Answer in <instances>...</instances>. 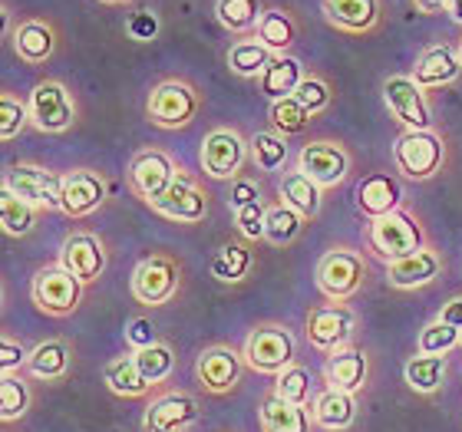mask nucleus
<instances>
[{
  "label": "nucleus",
  "mask_w": 462,
  "mask_h": 432,
  "mask_svg": "<svg viewBox=\"0 0 462 432\" xmlns=\"http://www.w3.org/2000/svg\"><path fill=\"white\" fill-rule=\"evenodd\" d=\"M354 334V314L344 304H324L308 314V340L318 350H340Z\"/></svg>",
  "instance_id": "2eb2a0df"
},
{
  "label": "nucleus",
  "mask_w": 462,
  "mask_h": 432,
  "mask_svg": "<svg viewBox=\"0 0 462 432\" xmlns=\"http://www.w3.org/2000/svg\"><path fill=\"white\" fill-rule=\"evenodd\" d=\"M383 99L390 113L406 125V129H430V106L423 99V87L413 77H390L383 83Z\"/></svg>",
  "instance_id": "ddd939ff"
},
{
  "label": "nucleus",
  "mask_w": 462,
  "mask_h": 432,
  "mask_svg": "<svg viewBox=\"0 0 462 432\" xmlns=\"http://www.w3.org/2000/svg\"><path fill=\"white\" fill-rule=\"evenodd\" d=\"M14 50H17L20 60H27V63H47L53 57V50H57V33L53 27L47 23H40V20H27V23H20L14 30Z\"/></svg>",
  "instance_id": "a878e982"
},
{
  "label": "nucleus",
  "mask_w": 462,
  "mask_h": 432,
  "mask_svg": "<svg viewBox=\"0 0 462 432\" xmlns=\"http://www.w3.org/2000/svg\"><path fill=\"white\" fill-rule=\"evenodd\" d=\"M135 363H139V370H143L145 380L155 386L172 373L175 354H172V346L169 344H152V346H145V350H135Z\"/></svg>",
  "instance_id": "ea45409f"
},
{
  "label": "nucleus",
  "mask_w": 462,
  "mask_h": 432,
  "mask_svg": "<svg viewBox=\"0 0 462 432\" xmlns=\"http://www.w3.org/2000/svg\"><path fill=\"white\" fill-rule=\"evenodd\" d=\"M63 212L69 218H83V215L97 212L106 202V182L89 169H73L63 175Z\"/></svg>",
  "instance_id": "f3484780"
},
{
  "label": "nucleus",
  "mask_w": 462,
  "mask_h": 432,
  "mask_svg": "<svg viewBox=\"0 0 462 432\" xmlns=\"http://www.w3.org/2000/svg\"><path fill=\"white\" fill-rule=\"evenodd\" d=\"M258 40L274 53H284V50L294 43V23L284 10H264V17L258 20Z\"/></svg>",
  "instance_id": "c9c22d12"
},
{
  "label": "nucleus",
  "mask_w": 462,
  "mask_h": 432,
  "mask_svg": "<svg viewBox=\"0 0 462 432\" xmlns=\"http://www.w3.org/2000/svg\"><path fill=\"white\" fill-rule=\"evenodd\" d=\"M459 73H462V63L453 47L423 50L413 67V79L420 87H443V83H453Z\"/></svg>",
  "instance_id": "b1692460"
},
{
  "label": "nucleus",
  "mask_w": 462,
  "mask_h": 432,
  "mask_svg": "<svg viewBox=\"0 0 462 432\" xmlns=\"http://www.w3.org/2000/svg\"><path fill=\"white\" fill-rule=\"evenodd\" d=\"M199 419V403L189 393H165L145 409V432H185Z\"/></svg>",
  "instance_id": "a211bd4d"
},
{
  "label": "nucleus",
  "mask_w": 462,
  "mask_h": 432,
  "mask_svg": "<svg viewBox=\"0 0 462 432\" xmlns=\"http://www.w3.org/2000/svg\"><path fill=\"white\" fill-rule=\"evenodd\" d=\"M271 50L261 43V40H238L235 47L228 50V67L231 73L238 77H261L271 63Z\"/></svg>",
  "instance_id": "72a5a7b5"
},
{
  "label": "nucleus",
  "mask_w": 462,
  "mask_h": 432,
  "mask_svg": "<svg viewBox=\"0 0 462 432\" xmlns=\"http://www.w3.org/2000/svg\"><path fill=\"white\" fill-rule=\"evenodd\" d=\"M0 221H4V234L23 238V234H30L33 225H37V208L30 202H23V198H17V195L4 185V192H0Z\"/></svg>",
  "instance_id": "473e14b6"
},
{
  "label": "nucleus",
  "mask_w": 462,
  "mask_h": 432,
  "mask_svg": "<svg viewBox=\"0 0 462 432\" xmlns=\"http://www.w3.org/2000/svg\"><path fill=\"white\" fill-rule=\"evenodd\" d=\"M294 354H298V344H294V336H291L288 326L261 324L248 334L245 354L241 356H245V363H248L251 370L278 376V373H284L288 366H294Z\"/></svg>",
  "instance_id": "f03ea898"
},
{
  "label": "nucleus",
  "mask_w": 462,
  "mask_h": 432,
  "mask_svg": "<svg viewBox=\"0 0 462 432\" xmlns=\"http://www.w3.org/2000/svg\"><path fill=\"white\" fill-rule=\"evenodd\" d=\"M60 264L79 278L83 284L87 280H97L106 268V248H103V241L97 234H87V231H79V234H69L63 241V248H60Z\"/></svg>",
  "instance_id": "dca6fc26"
},
{
  "label": "nucleus",
  "mask_w": 462,
  "mask_h": 432,
  "mask_svg": "<svg viewBox=\"0 0 462 432\" xmlns=\"http://www.w3.org/2000/svg\"><path fill=\"white\" fill-rule=\"evenodd\" d=\"M456 53H459V63H462V40H459V47H456Z\"/></svg>",
  "instance_id": "13d9d810"
},
{
  "label": "nucleus",
  "mask_w": 462,
  "mask_h": 432,
  "mask_svg": "<svg viewBox=\"0 0 462 432\" xmlns=\"http://www.w3.org/2000/svg\"><path fill=\"white\" fill-rule=\"evenodd\" d=\"M175 288H179V264L172 258L155 254L133 271V294L139 304H149V308L165 304L175 294Z\"/></svg>",
  "instance_id": "9b49d317"
},
{
  "label": "nucleus",
  "mask_w": 462,
  "mask_h": 432,
  "mask_svg": "<svg viewBox=\"0 0 462 432\" xmlns=\"http://www.w3.org/2000/svg\"><path fill=\"white\" fill-rule=\"evenodd\" d=\"M366 373H370V363H366V354L356 350V346H340L328 356V366H324V376H328L330 390H340V393H360L366 383Z\"/></svg>",
  "instance_id": "aec40b11"
},
{
  "label": "nucleus",
  "mask_w": 462,
  "mask_h": 432,
  "mask_svg": "<svg viewBox=\"0 0 462 432\" xmlns=\"http://www.w3.org/2000/svg\"><path fill=\"white\" fill-rule=\"evenodd\" d=\"M248 268H251L248 248H245V244H225L222 254H218L212 264V274L218 280H241L248 274Z\"/></svg>",
  "instance_id": "c03bdc74"
},
{
  "label": "nucleus",
  "mask_w": 462,
  "mask_h": 432,
  "mask_svg": "<svg viewBox=\"0 0 462 432\" xmlns=\"http://www.w3.org/2000/svg\"><path fill=\"white\" fill-rule=\"evenodd\" d=\"M69 370V346L63 340H43L30 350L27 373L37 380H60Z\"/></svg>",
  "instance_id": "c756f323"
},
{
  "label": "nucleus",
  "mask_w": 462,
  "mask_h": 432,
  "mask_svg": "<svg viewBox=\"0 0 462 432\" xmlns=\"http://www.w3.org/2000/svg\"><path fill=\"white\" fill-rule=\"evenodd\" d=\"M294 99H298L300 106L308 109L310 115H318L320 109H328V103H330V89H328V83H324V79H318V77H304V79H300L298 93H294Z\"/></svg>",
  "instance_id": "49530a36"
},
{
  "label": "nucleus",
  "mask_w": 462,
  "mask_h": 432,
  "mask_svg": "<svg viewBox=\"0 0 462 432\" xmlns=\"http://www.w3.org/2000/svg\"><path fill=\"white\" fill-rule=\"evenodd\" d=\"M281 198H284V205H291L294 212L304 215V218H314V215L320 212V185L310 182L300 169L281 179Z\"/></svg>",
  "instance_id": "7c9ffc66"
},
{
  "label": "nucleus",
  "mask_w": 462,
  "mask_h": 432,
  "mask_svg": "<svg viewBox=\"0 0 462 432\" xmlns=\"http://www.w3.org/2000/svg\"><path fill=\"white\" fill-rule=\"evenodd\" d=\"M271 123H274V129H278V133L298 135V133H304V129H308L310 113L300 106L294 97H288V99H278V103H271Z\"/></svg>",
  "instance_id": "79ce46f5"
},
{
  "label": "nucleus",
  "mask_w": 462,
  "mask_h": 432,
  "mask_svg": "<svg viewBox=\"0 0 462 432\" xmlns=\"http://www.w3.org/2000/svg\"><path fill=\"white\" fill-rule=\"evenodd\" d=\"M30 409V390L17 373H4L0 380V419L14 423Z\"/></svg>",
  "instance_id": "4c0bfd02"
},
{
  "label": "nucleus",
  "mask_w": 462,
  "mask_h": 432,
  "mask_svg": "<svg viewBox=\"0 0 462 432\" xmlns=\"http://www.w3.org/2000/svg\"><path fill=\"white\" fill-rule=\"evenodd\" d=\"M261 93L271 99V103H278V99H288L298 93L300 79H304V73H300V63L294 57H274L268 63V69L261 73Z\"/></svg>",
  "instance_id": "cd10ccee"
},
{
  "label": "nucleus",
  "mask_w": 462,
  "mask_h": 432,
  "mask_svg": "<svg viewBox=\"0 0 462 432\" xmlns=\"http://www.w3.org/2000/svg\"><path fill=\"white\" fill-rule=\"evenodd\" d=\"M129 182L139 195H143L145 202L152 205L159 202L175 182V165L172 159L159 149H143V152L133 155V162H129Z\"/></svg>",
  "instance_id": "1a4fd4ad"
},
{
  "label": "nucleus",
  "mask_w": 462,
  "mask_h": 432,
  "mask_svg": "<svg viewBox=\"0 0 462 432\" xmlns=\"http://www.w3.org/2000/svg\"><path fill=\"white\" fill-rule=\"evenodd\" d=\"M145 113L155 125L162 129H182L195 119L199 113V97L195 89L182 79H165L149 93V103H145Z\"/></svg>",
  "instance_id": "423d86ee"
},
{
  "label": "nucleus",
  "mask_w": 462,
  "mask_h": 432,
  "mask_svg": "<svg viewBox=\"0 0 462 432\" xmlns=\"http://www.w3.org/2000/svg\"><path fill=\"white\" fill-rule=\"evenodd\" d=\"M103 4H129V0H103Z\"/></svg>",
  "instance_id": "4d7b16f0"
},
{
  "label": "nucleus",
  "mask_w": 462,
  "mask_h": 432,
  "mask_svg": "<svg viewBox=\"0 0 462 432\" xmlns=\"http://www.w3.org/2000/svg\"><path fill=\"white\" fill-rule=\"evenodd\" d=\"M459 344H462V330L443 324V320H433V324H426L423 330H420V354L446 356Z\"/></svg>",
  "instance_id": "a19ab883"
},
{
  "label": "nucleus",
  "mask_w": 462,
  "mask_h": 432,
  "mask_svg": "<svg viewBox=\"0 0 462 432\" xmlns=\"http://www.w3.org/2000/svg\"><path fill=\"white\" fill-rule=\"evenodd\" d=\"M27 360H30V350H23V344L10 340V336L0 344V366H4V373H14L20 366H27Z\"/></svg>",
  "instance_id": "3c124183"
},
{
  "label": "nucleus",
  "mask_w": 462,
  "mask_h": 432,
  "mask_svg": "<svg viewBox=\"0 0 462 432\" xmlns=\"http://www.w3.org/2000/svg\"><path fill=\"white\" fill-rule=\"evenodd\" d=\"M443 10L456 20V23H462V0H443Z\"/></svg>",
  "instance_id": "5fc2aeb1"
},
{
  "label": "nucleus",
  "mask_w": 462,
  "mask_h": 432,
  "mask_svg": "<svg viewBox=\"0 0 462 432\" xmlns=\"http://www.w3.org/2000/svg\"><path fill=\"white\" fill-rule=\"evenodd\" d=\"M443 155L446 145L433 129H406L393 145L396 169L413 182H423V179L436 175V169L443 165Z\"/></svg>",
  "instance_id": "7ed1b4c3"
},
{
  "label": "nucleus",
  "mask_w": 462,
  "mask_h": 432,
  "mask_svg": "<svg viewBox=\"0 0 462 432\" xmlns=\"http://www.w3.org/2000/svg\"><path fill=\"white\" fill-rule=\"evenodd\" d=\"M248 145H251V159H254V165H258L261 172H278L281 165L288 162V145H284L281 135L258 133Z\"/></svg>",
  "instance_id": "58836bf2"
},
{
  "label": "nucleus",
  "mask_w": 462,
  "mask_h": 432,
  "mask_svg": "<svg viewBox=\"0 0 462 432\" xmlns=\"http://www.w3.org/2000/svg\"><path fill=\"white\" fill-rule=\"evenodd\" d=\"M443 268V258L436 254L433 248H420L410 258H400L393 264H386V280L400 290H413V288H426L430 280H436Z\"/></svg>",
  "instance_id": "412c9836"
},
{
  "label": "nucleus",
  "mask_w": 462,
  "mask_h": 432,
  "mask_svg": "<svg viewBox=\"0 0 462 432\" xmlns=\"http://www.w3.org/2000/svg\"><path fill=\"white\" fill-rule=\"evenodd\" d=\"M310 416H314V423L324 426L330 432H340L356 419V400L354 393H340V390H324V393L314 400L310 406Z\"/></svg>",
  "instance_id": "bb28decb"
},
{
  "label": "nucleus",
  "mask_w": 462,
  "mask_h": 432,
  "mask_svg": "<svg viewBox=\"0 0 462 432\" xmlns=\"http://www.w3.org/2000/svg\"><path fill=\"white\" fill-rule=\"evenodd\" d=\"M264 221H268V208H264L261 202L245 205V208H235V225H238V231L248 241L264 238Z\"/></svg>",
  "instance_id": "de8ad7c7"
},
{
  "label": "nucleus",
  "mask_w": 462,
  "mask_h": 432,
  "mask_svg": "<svg viewBox=\"0 0 462 432\" xmlns=\"http://www.w3.org/2000/svg\"><path fill=\"white\" fill-rule=\"evenodd\" d=\"M416 7L423 14H443V0H416Z\"/></svg>",
  "instance_id": "6e6d98bb"
},
{
  "label": "nucleus",
  "mask_w": 462,
  "mask_h": 432,
  "mask_svg": "<svg viewBox=\"0 0 462 432\" xmlns=\"http://www.w3.org/2000/svg\"><path fill=\"white\" fill-rule=\"evenodd\" d=\"M30 119L40 133H67L69 125L77 123V103L67 93L63 83L57 79H47V83H37L33 93H30Z\"/></svg>",
  "instance_id": "0eeeda50"
},
{
  "label": "nucleus",
  "mask_w": 462,
  "mask_h": 432,
  "mask_svg": "<svg viewBox=\"0 0 462 432\" xmlns=\"http://www.w3.org/2000/svg\"><path fill=\"white\" fill-rule=\"evenodd\" d=\"M300 221H304V215L294 212L291 205H271L268 221H264V238L271 244H291V241L298 238Z\"/></svg>",
  "instance_id": "e433bc0d"
},
{
  "label": "nucleus",
  "mask_w": 462,
  "mask_h": 432,
  "mask_svg": "<svg viewBox=\"0 0 462 432\" xmlns=\"http://www.w3.org/2000/svg\"><path fill=\"white\" fill-rule=\"evenodd\" d=\"M403 373L410 390H416V393H436L446 380V356H430V354L410 356Z\"/></svg>",
  "instance_id": "2f4dec72"
},
{
  "label": "nucleus",
  "mask_w": 462,
  "mask_h": 432,
  "mask_svg": "<svg viewBox=\"0 0 462 432\" xmlns=\"http://www.w3.org/2000/svg\"><path fill=\"white\" fill-rule=\"evenodd\" d=\"M261 432H310V416L308 406H294L288 400H281L278 393H268L261 400Z\"/></svg>",
  "instance_id": "5701e85b"
},
{
  "label": "nucleus",
  "mask_w": 462,
  "mask_h": 432,
  "mask_svg": "<svg viewBox=\"0 0 462 432\" xmlns=\"http://www.w3.org/2000/svg\"><path fill=\"white\" fill-rule=\"evenodd\" d=\"M10 192L30 202L33 208H63V175H53L37 165H14L4 179Z\"/></svg>",
  "instance_id": "6e6552de"
},
{
  "label": "nucleus",
  "mask_w": 462,
  "mask_h": 432,
  "mask_svg": "<svg viewBox=\"0 0 462 432\" xmlns=\"http://www.w3.org/2000/svg\"><path fill=\"white\" fill-rule=\"evenodd\" d=\"M125 340L135 346V350H145V346L159 344V336H155V326L149 317H135L129 320V326H125Z\"/></svg>",
  "instance_id": "8fccbe9b"
},
{
  "label": "nucleus",
  "mask_w": 462,
  "mask_h": 432,
  "mask_svg": "<svg viewBox=\"0 0 462 432\" xmlns=\"http://www.w3.org/2000/svg\"><path fill=\"white\" fill-rule=\"evenodd\" d=\"M195 376L208 393H231L241 380V354H235L231 346H208L195 360Z\"/></svg>",
  "instance_id": "4468645a"
},
{
  "label": "nucleus",
  "mask_w": 462,
  "mask_h": 432,
  "mask_svg": "<svg viewBox=\"0 0 462 432\" xmlns=\"http://www.w3.org/2000/svg\"><path fill=\"white\" fill-rule=\"evenodd\" d=\"M439 320L449 326H456V330H462V298H453L449 304H443V314H439Z\"/></svg>",
  "instance_id": "864d4df0"
},
{
  "label": "nucleus",
  "mask_w": 462,
  "mask_h": 432,
  "mask_svg": "<svg viewBox=\"0 0 462 432\" xmlns=\"http://www.w3.org/2000/svg\"><path fill=\"white\" fill-rule=\"evenodd\" d=\"M254 202H261L254 182H245V179H238V182L231 185V205H235V208H245V205H254Z\"/></svg>",
  "instance_id": "603ef678"
},
{
  "label": "nucleus",
  "mask_w": 462,
  "mask_h": 432,
  "mask_svg": "<svg viewBox=\"0 0 462 432\" xmlns=\"http://www.w3.org/2000/svg\"><path fill=\"white\" fill-rule=\"evenodd\" d=\"M364 278H366V264L356 251L334 248V251H328L318 264V288L324 290L334 304L354 298L356 290L364 288Z\"/></svg>",
  "instance_id": "39448f33"
},
{
  "label": "nucleus",
  "mask_w": 462,
  "mask_h": 432,
  "mask_svg": "<svg viewBox=\"0 0 462 432\" xmlns=\"http://www.w3.org/2000/svg\"><path fill=\"white\" fill-rule=\"evenodd\" d=\"M298 169L308 175L310 182H318L320 188H330V185H340L350 172V155L344 152V145L337 142H308L298 155Z\"/></svg>",
  "instance_id": "9d476101"
},
{
  "label": "nucleus",
  "mask_w": 462,
  "mask_h": 432,
  "mask_svg": "<svg viewBox=\"0 0 462 432\" xmlns=\"http://www.w3.org/2000/svg\"><path fill=\"white\" fill-rule=\"evenodd\" d=\"M366 244H370V251H374L376 258H383L386 264H393V261H400V258H410V254H416L420 248H426L423 228H420L406 212H400V208L383 215V218L370 221Z\"/></svg>",
  "instance_id": "f257e3e1"
},
{
  "label": "nucleus",
  "mask_w": 462,
  "mask_h": 432,
  "mask_svg": "<svg viewBox=\"0 0 462 432\" xmlns=\"http://www.w3.org/2000/svg\"><path fill=\"white\" fill-rule=\"evenodd\" d=\"M33 304L50 317H67L79 308L83 300V280L73 278L63 264H50V268L37 271V278L30 284Z\"/></svg>",
  "instance_id": "20e7f679"
},
{
  "label": "nucleus",
  "mask_w": 462,
  "mask_h": 432,
  "mask_svg": "<svg viewBox=\"0 0 462 432\" xmlns=\"http://www.w3.org/2000/svg\"><path fill=\"white\" fill-rule=\"evenodd\" d=\"M129 37L139 40V43H145V40H155V33H159V17H155L152 10H139V14H133L129 17Z\"/></svg>",
  "instance_id": "09e8293b"
},
{
  "label": "nucleus",
  "mask_w": 462,
  "mask_h": 432,
  "mask_svg": "<svg viewBox=\"0 0 462 432\" xmlns=\"http://www.w3.org/2000/svg\"><path fill=\"white\" fill-rule=\"evenodd\" d=\"M248 152L251 145L235 129H215L202 142V169L212 179H231V175H238Z\"/></svg>",
  "instance_id": "f8f14e48"
},
{
  "label": "nucleus",
  "mask_w": 462,
  "mask_h": 432,
  "mask_svg": "<svg viewBox=\"0 0 462 432\" xmlns=\"http://www.w3.org/2000/svg\"><path fill=\"white\" fill-rule=\"evenodd\" d=\"M459 346H462V344H459Z\"/></svg>",
  "instance_id": "bf43d9fd"
},
{
  "label": "nucleus",
  "mask_w": 462,
  "mask_h": 432,
  "mask_svg": "<svg viewBox=\"0 0 462 432\" xmlns=\"http://www.w3.org/2000/svg\"><path fill=\"white\" fill-rule=\"evenodd\" d=\"M152 208H155V212H162L165 218L189 221V225H195V221H202L205 215H208V198H205L202 188H199L192 179L175 175L172 188H169L159 202H152Z\"/></svg>",
  "instance_id": "6ab92c4d"
},
{
  "label": "nucleus",
  "mask_w": 462,
  "mask_h": 432,
  "mask_svg": "<svg viewBox=\"0 0 462 432\" xmlns=\"http://www.w3.org/2000/svg\"><path fill=\"white\" fill-rule=\"evenodd\" d=\"M215 14H218V23L231 33H245V30L258 27V20L264 17L258 0H218Z\"/></svg>",
  "instance_id": "f704fd0d"
},
{
  "label": "nucleus",
  "mask_w": 462,
  "mask_h": 432,
  "mask_svg": "<svg viewBox=\"0 0 462 432\" xmlns=\"http://www.w3.org/2000/svg\"><path fill=\"white\" fill-rule=\"evenodd\" d=\"M103 380H106V386L116 396H129V400H139V396H145L152 390V383L145 380L139 363H135V354L109 360L106 370H103Z\"/></svg>",
  "instance_id": "c85d7f7f"
},
{
  "label": "nucleus",
  "mask_w": 462,
  "mask_h": 432,
  "mask_svg": "<svg viewBox=\"0 0 462 432\" xmlns=\"http://www.w3.org/2000/svg\"><path fill=\"white\" fill-rule=\"evenodd\" d=\"M27 119H30V106H23L17 97L0 99V139L20 135V129L27 125Z\"/></svg>",
  "instance_id": "a18cd8bd"
},
{
  "label": "nucleus",
  "mask_w": 462,
  "mask_h": 432,
  "mask_svg": "<svg viewBox=\"0 0 462 432\" xmlns=\"http://www.w3.org/2000/svg\"><path fill=\"white\" fill-rule=\"evenodd\" d=\"M356 208L370 221L396 212L400 208V185H396V179H390L386 172L366 175L364 182L356 185Z\"/></svg>",
  "instance_id": "4be33fe9"
},
{
  "label": "nucleus",
  "mask_w": 462,
  "mask_h": 432,
  "mask_svg": "<svg viewBox=\"0 0 462 432\" xmlns=\"http://www.w3.org/2000/svg\"><path fill=\"white\" fill-rule=\"evenodd\" d=\"M324 14L334 27L366 33L380 20V0H324Z\"/></svg>",
  "instance_id": "393cba45"
},
{
  "label": "nucleus",
  "mask_w": 462,
  "mask_h": 432,
  "mask_svg": "<svg viewBox=\"0 0 462 432\" xmlns=\"http://www.w3.org/2000/svg\"><path fill=\"white\" fill-rule=\"evenodd\" d=\"M274 393H278L281 400L294 403V406H308V400H310V370H304V366H298V363L288 366L284 373H278Z\"/></svg>",
  "instance_id": "37998d69"
}]
</instances>
